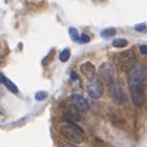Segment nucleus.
I'll return each mask as SVG.
<instances>
[{
	"label": "nucleus",
	"instance_id": "nucleus-4",
	"mask_svg": "<svg viewBox=\"0 0 147 147\" xmlns=\"http://www.w3.org/2000/svg\"><path fill=\"white\" fill-rule=\"evenodd\" d=\"M87 92H89V96L93 98H98L103 94V87H101V83L98 80H93L89 86H87Z\"/></svg>",
	"mask_w": 147,
	"mask_h": 147
},
{
	"label": "nucleus",
	"instance_id": "nucleus-2",
	"mask_svg": "<svg viewBox=\"0 0 147 147\" xmlns=\"http://www.w3.org/2000/svg\"><path fill=\"white\" fill-rule=\"evenodd\" d=\"M60 133L61 136H64L67 140L73 142V143H82L83 142V136H84V131L74 123L71 121H67L64 124L60 126Z\"/></svg>",
	"mask_w": 147,
	"mask_h": 147
},
{
	"label": "nucleus",
	"instance_id": "nucleus-14",
	"mask_svg": "<svg viewBox=\"0 0 147 147\" xmlns=\"http://www.w3.org/2000/svg\"><path fill=\"white\" fill-rule=\"evenodd\" d=\"M34 97H36L37 101H40V100H45V98L47 97V93H46V92H37Z\"/></svg>",
	"mask_w": 147,
	"mask_h": 147
},
{
	"label": "nucleus",
	"instance_id": "nucleus-6",
	"mask_svg": "<svg viewBox=\"0 0 147 147\" xmlns=\"http://www.w3.org/2000/svg\"><path fill=\"white\" fill-rule=\"evenodd\" d=\"M110 94L111 98L116 104H124V94H123V90L116 86V84H111V90H110Z\"/></svg>",
	"mask_w": 147,
	"mask_h": 147
},
{
	"label": "nucleus",
	"instance_id": "nucleus-1",
	"mask_svg": "<svg viewBox=\"0 0 147 147\" xmlns=\"http://www.w3.org/2000/svg\"><path fill=\"white\" fill-rule=\"evenodd\" d=\"M144 69L143 66H131L129 69V87L131 92V100L136 107L144 104Z\"/></svg>",
	"mask_w": 147,
	"mask_h": 147
},
{
	"label": "nucleus",
	"instance_id": "nucleus-18",
	"mask_svg": "<svg viewBox=\"0 0 147 147\" xmlns=\"http://www.w3.org/2000/svg\"><path fill=\"white\" fill-rule=\"evenodd\" d=\"M70 77H71V80H73V82H76V80H77V74H76L74 71H71V74H70Z\"/></svg>",
	"mask_w": 147,
	"mask_h": 147
},
{
	"label": "nucleus",
	"instance_id": "nucleus-9",
	"mask_svg": "<svg viewBox=\"0 0 147 147\" xmlns=\"http://www.w3.org/2000/svg\"><path fill=\"white\" fill-rule=\"evenodd\" d=\"M3 83H4V86H6V87H7V89H9L11 93H14V94H17V93H19V89H17V86H16L14 83H11L9 79H4V82H3Z\"/></svg>",
	"mask_w": 147,
	"mask_h": 147
},
{
	"label": "nucleus",
	"instance_id": "nucleus-16",
	"mask_svg": "<svg viewBox=\"0 0 147 147\" xmlns=\"http://www.w3.org/2000/svg\"><path fill=\"white\" fill-rule=\"evenodd\" d=\"M79 40L82 43H87V42H90V37L89 36H82V37H79Z\"/></svg>",
	"mask_w": 147,
	"mask_h": 147
},
{
	"label": "nucleus",
	"instance_id": "nucleus-11",
	"mask_svg": "<svg viewBox=\"0 0 147 147\" xmlns=\"http://www.w3.org/2000/svg\"><path fill=\"white\" fill-rule=\"evenodd\" d=\"M114 34H116V29H106V30L101 32V37H104V39L111 37V36H114Z\"/></svg>",
	"mask_w": 147,
	"mask_h": 147
},
{
	"label": "nucleus",
	"instance_id": "nucleus-15",
	"mask_svg": "<svg viewBox=\"0 0 147 147\" xmlns=\"http://www.w3.org/2000/svg\"><path fill=\"white\" fill-rule=\"evenodd\" d=\"M146 23H142V24H136V26H134V29H136V30H139V32H142V30H146Z\"/></svg>",
	"mask_w": 147,
	"mask_h": 147
},
{
	"label": "nucleus",
	"instance_id": "nucleus-12",
	"mask_svg": "<svg viewBox=\"0 0 147 147\" xmlns=\"http://www.w3.org/2000/svg\"><path fill=\"white\" fill-rule=\"evenodd\" d=\"M59 59H60L61 61H67V60L70 59V50H69V49H64L63 51H61V53H60Z\"/></svg>",
	"mask_w": 147,
	"mask_h": 147
},
{
	"label": "nucleus",
	"instance_id": "nucleus-10",
	"mask_svg": "<svg viewBox=\"0 0 147 147\" xmlns=\"http://www.w3.org/2000/svg\"><path fill=\"white\" fill-rule=\"evenodd\" d=\"M69 33H70V37H71V40H73V42H79L80 34H79V32H77L74 27H70V29H69Z\"/></svg>",
	"mask_w": 147,
	"mask_h": 147
},
{
	"label": "nucleus",
	"instance_id": "nucleus-3",
	"mask_svg": "<svg viewBox=\"0 0 147 147\" xmlns=\"http://www.w3.org/2000/svg\"><path fill=\"white\" fill-rule=\"evenodd\" d=\"M100 77L109 86L114 84V71H113V67L109 63H103L101 64V67H100Z\"/></svg>",
	"mask_w": 147,
	"mask_h": 147
},
{
	"label": "nucleus",
	"instance_id": "nucleus-13",
	"mask_svg": "<svg viewBox=\"0 0 147 147\" xmlns=\"http://www.w3.org/2000/svg\"><path fill=\"white\" fill-rule=\"evenodd\" d=\"M113 46L114 47H126L127 46V40H124V39H116L113 42Z\"/></svg>",
	"mask_w": 147,
	"mask_h": 147
},
{
	"label": "nucleus",
	"instance_id": "nucleus-5",
	"mask_svg": "<svg viewBox=\"0 0 147 147\" xmlns=\"http://www.w3.org/2000/svg\"><path fill=\"white\" fill-rule=\"evenodd\" d=\"M70 100L73 101V104H74V107L77 109V110H80V111H87L89 110V103L86 101V98L83 97V96H80V94H73Z\"/></svg>",
	"mask_w": 147,
	"mask_h": 147
},
{
	"label": "nucleus",
	"instance_id": "nucleus-19",
	"mask_svg": "<svg viewBox=\"0 0 147 147\" xmlns=\"http://www.w3.org/2000/svg\"><path fill=\"white\" fill-rule=\"evenodd\" d=\"M4 79H6V77H4V76L0 73V83H3V82H4Z\"/></svg>",
	"mask_w": 147,
	"mask_h": 147
},
{
	"label": "nucleus",
	"instance_id": "nucleus-8",
	"mask_svg": "<svg viewBox=\"0 0 147 147\" xmlns=\"http://www.w3.org/2000/svg\"><path fill=\"white\" fill-rule=\"evenodd\" d=\"M80 70H82V73L86 76V77H89V79H92L93 76H94V73H96V69H94V66L92 64V63H83L82 64V67H80Z\"/></svg>",
	"mask_w": 147,
	"mask_h": 147
},
{
	"label": "nucleus",
	"instance_id": "nucleus-17",
	"mask_svg": "<svg viewBox=\"0 0 147 147\" xmlns=\"http://www.w3.org/2000/svg\"><path fill=\"white\" fill-rule=\"evenodd\" d=\"M140 53L146 56L147 54V46H142V47H140Z\"/></svg>",
	"mask_w": 147,
	"mask_h": 147
},
{
	"label": "nucleus",
	"instance_id": "nucleus-7",
	"mask_svg": "<svg viewBox=\"0 0 147 147\" xmlns=\"http://www.w3.org/2000/svg\"><path fill=\"white\" fill-rule=\"evenodd\" d=\"M133 53L131 51H127V53H124V54H121V69H126V70H129L133 64H134V59H133V56H131Z\"/></svg>",
	"mask_w": 147,
	"mask_h": 147
}]
</instances>
